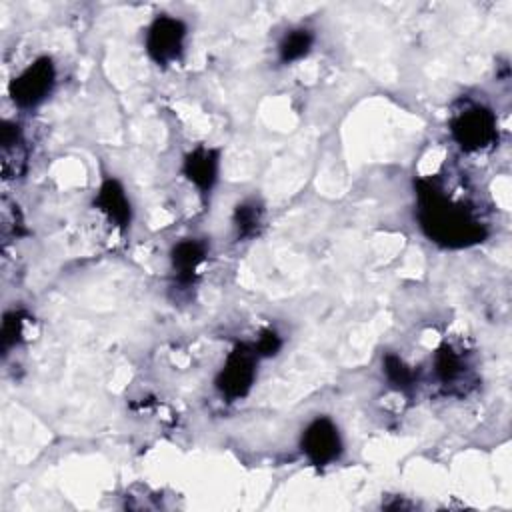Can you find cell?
Here are the masks:
<instances>
[{"mask_svg": "<svg viewBox=\"0 0 512 512\" xmlns=\"http://www.w3.org/2000/svg\"><path fill=\"white\" fill-rule=\"evenodd\" d=\"M186 24L180 18L160 14L146 32V52L156 64H172L184 52Z\"/></svg>", "mask_w": 512, "mask_h": 512, "instance_id": "obj_5", "label": "cell"}, {"mask_svg": "<svg viewBox=\"0 0 512 512\" xmlns=\"http://www.w3.org/2000/svg\"><path fill=\"white\" fill-rule=\"evenodd\" d=\"M382 364L384 374L394 388H398L400 392H410L414 388V372L410 366L404 364L402 358H398L396 354H386Z\"/></svg>", "mask_w": 512, "mask_h": 512, "instance_id": "obj_14", "label": "cell"}, {"mask_svg": "<svg viewBox=\"0 0 512 512\" xmlns=\"http://www.w3.org/2000/svg\"><path fill=\"white\" fill-rule=\"evenodd\" d=\"M418 200L420 226L430 240L450 248L482 242L484 226L462 204L452 202L432 184L420 182Z\"/></svg>", "mask_w": 512, "mask_h": 512, "instance_id": "obj_1", "label": "cell"}, {"mask_svg": "<svg viewBox=\"0 0 512 512\" xmlns=\"http://www.w3.org/2000/svg\"><path fill=\"white\" fill-rule=\"evenodd\" d=\"M94 206L106 214V218L118 226V228H128L130 220H132V206H130V198L124 190V186L114 180L108 178L100 184L98 194L94 198Z\"/></svg>", "mask_w": 512, "mask_h": 512, "instance_id": "obj_8", "label": "cell"}, {"mask_svg": "<svg viewBox=\"0 0 512 512\" xmlns=\"http://www.w3.org/2000/svg\"><path fill=\"white\" fill-rule=\"evenodd\" d=\"M300 448L310 464L320 468L332 464L342 454V438L338 426L326 416L314 418L302 432Z\"/></svg>", "mask_w": 512, "mask_h": 512, "instance_id": "obj_6", "label": "cell"}, {"mask_svg": "<svg viewBox=\"0 0 512 512\" xmlns=\"http://www.w3.org/2000/svg\"><path fill=\"white\" fill-rule=\"evenodd\" d=\"M312 44H314V34L310 30L294 28V30L286 32L284 38L280 40L278 56L284 64L302 60L312 50Z\"/></svg>", "mask_w": 512, "mask_h": 512, "instance_id": "obj_11", "label": "cell"}, {"mask_svg": "<svg viewBox=\"0 0 512 512\" xmlns=\"http://www.w3.org/2000/svg\"><path fill=\"white\" fill-rule=\"evenodd\" d=\"M262 224V208L248 200V202H242L236 206L234 210V228L238 232V238H250L258 232Z\"/></svg>", "mask_w": 512, "mask_h": 512, "instance_id": "obj_13", "label": "cell"}, {"mask_svg": "<svg viewBox=\"0 0 512 512\" xmlns=\"http://www.w3.org/2000/svg\"><path fill=\"white\" fill-rule=\"evenodd\" d=\"M0 160L6 180H16L24 174L28 162V148L24 144L22 128L16 122L4 120L0 136Z\"/></svg>", "mask_w": 512, "mask_h": 512, "instance_id": "obj_7", "label": "cell"}, {"mask_svg": "<svg viewBox=\"0 0 512 512\" xmlns=\"http://www.w3.org/2000/svg\"><path fill=\"white\" fill-rule=\"evenodd\" d=\"M56 84V68L48 56L36 58L12 82L10 98L20 108H34L42 104Z\"/></svg>", "mask_w": 512, "mask_h": 512, "instance_id": "obj_2", "label": "cell"}, {"mask_svg": "<svg viewBox=\"0 0 512 512\" xmlns=\"http://www.w3.org/2000/svg\"><path fill=\"white\" fill-rule=\"evenodd\" d=\"M218 166H220L218 150L200 146L186 154L182 172L200 192H208V190H212V186L218 178Z\"/></svg>", "mask_w": 512, "mask_h": 512, "instance_id": "obj_9", "label": "cell"}, {"mask_svg": "<svg viewBox=\"0 0 512 512\" xmlns=\"http://www.w3.org/2000/svg\"><path fill=\"white\" fill-rule=\"evenodd\" d=\"M434 372L442 384H456L466 372L464 358L452 346H442L434 356Z\"/></svg>", "mask_w": 512, "mask_h": 512, "instance_id": "obj_12", "label": "cell"}, {"mask_svg": "<svg viewBox=\"0 0 512 512\" xmlns=\"http://www.w3.org/2000/svg\"><path fill=\"white\" fill-rule=\"evenodd\" d=\"M172 268L176 272V278L182 284H190L196 276L198 266L204 262L206 258V244L202 240H180L174 248H172Z\"/></svg>", "mask_w": 512, "mask_h": 512, "instance_id": "obj_10", "label": "cell"}, {"mask_svg": "<svg viewBox=\"0 0 512 512\" xmlns=\"http://www.w3.org/2000/svg\"><path fill=\"white\" fill-rule=\"evenodd\" d=\"M256 362L258 354L254 352L252 344L236 346L228 354L222 370L216 376V388L220 390V394L226 396L228 400L246 396L256 378Z\"/></svg>", "mask_w": 512, "mask_h": 512, "instance_id": "obj_3", "label": "cell"}, {"mask_svg": "<svg viewBox=\"0 0 512 512\" xmlns=\"http://www.w3.org/2000/svg\"><path fill=\"white\" fill-rule=\"evenodd\" d=\"M24 320L26 314L22 310H10L4 314L2 320V352L4 356L22 340V332H24Z\"/></svg>", "mask_w": 512, "mask_h": 512, "instance_id": "obj_15", "label": "cell"}, {"mask_svg": "<svg viewBox=\"0 0 512 512\" xmlns=\"http://www.w3.org/2000/svg\"><path fill=\"white\" fill-rule=\"evenodd\" d=\"M450 132L464 150L478 152L494 142L496 118L488 108L470 106L452 118Z\"/></svg>", "mask_w": 512, "mask_h": 512, "instance_id": "obj_4", "label": "cell"}, {"mask_svg": "<svg viewBox=\"0 0 512 512\" xmlns=\"http://www.w3.org/2000/svg\"><path fill=\"white\" fill-rule=\"evenodd\" d=\"M254 352L258 354V358L262 356H274L280 348H282V340L274 330H264L258 340L252 344Z\"/></svg>", "mask_w": 512, "mask_h": 512, "instance_id": "obj_16", "label": "cell"}]
</instances>
